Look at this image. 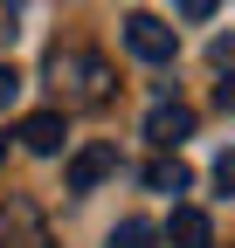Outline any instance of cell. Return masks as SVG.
Instances as JSON below:
<instances>
[{
    "label": "cell",
    "instance_id": "9c48e42d",
    "mask_svg": "<svg viewBox=\"0 0 235 248\" xmlns=\"http://www.w3.org/2000/svg\"><path fill=\"white\" fill-rule=\"evenodd\" d=\"M14 97H21V76H14V62H0V110H7Z\"/></svg>",
    "mask_w": 235,
    "mask_h": 248
},
{
    "label": "cell",
    "instance_id": "8fae6325",
    "mask_svg": "<svg viewBox=\"0 0 235 248\" xmlns=\"http://www.w3.org/2000/svg\"><path fill=\"white\" fill-rule=\"evenodd\" d=\"M180 14H187V21H208V14H215V0H180Z\"/></svg>",
    "mask_w": 235,
    "mask_h": 248
},
{
    "label": "cell",
    "instance_id": "5b68a950",
    "mask_svg": "<svg viewBox=\"0 0 235 248\" xmlns=\"http://www.w3.org/2000/svg\"><path fill=\"white\" fill-rule=\"evenodd\" d=\"M63 110H35V117H21V145L28 152H42V159H49V152H63Z\"/></svg>",
    "mask_w": 235,
    "mask_h": 248
},
{
    "label": "cell",
    "instance_id": "3957f363",
    "mask_svg": "<svg viewBox=\"0 0 235 248\" xmlns=\"http://www.w3.org/2000/svg\"><path fill=\"white\" fill-rule=\"evenodd\" d=\"M145 138L173 152L180 138H194V110L187 104H152V110H145Z\"/></svg>",
    "mask_w": 235,
    "mask_h": 248
},
{
    "label": "cell",
    "instance_id": "6da1fadb",
    "mask_svg": "<svg viewBox=\"0 0 235 248\" xmlns=\"http://www.w3.org/2000/svg\"><path fill=\"white\" fill-rule=\"evenodd\" d=\"M125 48H132L138 62H173L180 42H173V28H166L159 14H132V21H125Z\"/></svg>",
    "mask_w": 235,
    "mask_h": 248
},
{
    "label": "cell",
    "instance_id": "30bf717a",
    "mask_svg": "<svg viewBox=\"0 0 235 248\" xmlns=\"http://www.w3.org/2000/svg\"><path fill=\"white\" fill-rule=\"evenodd\" d=\"M208 55H215V69H235V35H221V42H215Z\"/></svg>",
    "mask_w": 235,
    "mask_h": 248
},
{
    "label": "cell",
    "instance_id": "8992f818",
    "mask_svg": "<svg viewBox=\"0 0 235 248\" xmlns=\"http://www.w3.org/2000/svg\"><path fill=\"white\" fill-rule=\"evenodd\" d=\"M145 186H152V193H187V166L180 159H152L145 166Z\"/></svg>",
    "mask_w": 235,
    "mask_h": 248
},
{
    "label": "cell",
    "instance_id": "4fadbf2b",
    "mask_svg": "<svg viewBox=\"0 0 235 248\" xmlns=\"http://www.w3.org/2000/svg\"><path fill=\"white\" fill-rule=\"evenodd\" d=\"M0 159H7V138H0Z\"/></svg>",
    "mask_w": 235,
    "mask_h": 248
},
{
    "label": "cell",
    "instance_id": "52a82bcc",
    "mask_svg": "<svg viewBox=\"0 0 235 248\" xmlns=\"http://www.w3.org/2000/svg\"><path fill=\"white\" fill-rule=\"evenodd\" d=\"M111 248H159V228L152 221H118L111 228Z\"/></svg>",
    "mask_w": 235,
    "mask_h": 248
},
{
    "label": "cell",
    "instance_id": "7a4b0ae2",
    "mask_svg": "<svg viewBox=\"0 0 235 248\" xmlns=\"http://www.w3.org/2000/svg\"><path fill=\"white\" fill-rule=\"evenodd\" d=\"M111 172H118V145H104V138H97V145H83L76 159H69L63 186H69V193H90V186H104Z\"/></svg>",
    "mask_w": 235,
    "mask_h": 248
},
{
    "label": "cell",
    "instance_id": "7c38bea8",
    "mask_svg": "<svg viewBox=\"0 0 235 248\" xmlns=\"http://www.w3.org/2000/svg\"><path fill=\"white\" fill-rule=\"evenodd\" d=\"M215 104H221V110H235V69L221 76V90H215Z\"/></svg>",
    "mask_w": 235,
    "mask_h": 248
},
{
    "label": "cell",
    "instance_id": "277c9868",
    "mask_svg": "<svg viewBox=\"0 0 235 248\" xmlns=\"http://www.w3.org/2000/svg\"><path fill=\"white\" fill-rule=\"evenodd\" d=\"M159 241H173V248H215V221L201 207H173V221L159 228Z\"/></svg>",
    "mask_w": 235,
    "mask_h": 248
},
{
    "label": "cell",
    "instance_id": "ba28073f",
    "mask_svg": "<svg viewBox=\"0 0 235 248\" xmlns=\"http://www.w3.org/2000/svg\"><path fill=\"white\" fill-rule=\"evenodd\" d=\"M215 186L235 200V152H221V159H215Z\"/></svg>",
    "mask_w": 235,
    "mask_h": 248
}]
</instances>
